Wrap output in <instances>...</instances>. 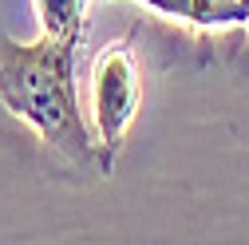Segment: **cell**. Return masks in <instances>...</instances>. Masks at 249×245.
I'll return each mask as SVG.
<instances>
[{"label": "cell", "mask_w": 249, "mask_h": 245, "mask_svg": "<svg viewBox=\"0 0 249 245\" xmlns=\"http://www.w3.org/2000/svg\"><path fill=\"white\" fill-rule=\"evenodd\" d=\"M139 111V71L131 59V36L99 52L91 71V115H95V142H99V170L107 174L123 135Z\"/></svg>", "instance_id": "7a4b0ae2"}, {"label": "cell", "mask_w": 249, "mask_h": 245, "mask_svg": "<svg viewBox=\"0 0 249 245\" xmlns=\"http://www.w3.org/2000/svg\"><path fill=\"white\" fill-rule=\"evenodd\" d=\"M75 40L40 32V40L20 44L0 36V103L24 119L36 135L75 166L99 162V142L83 122L75 87Z\"/></svg>", "instance_id": "6da1fadb"}, {"label": "cell", "mask_w": 249, "mask_h": 245, "mask_svg": "<svg viewBox=\"0 0 249 245\" xmlns=\"http://www.w3.org/2000/svg\"><path fill=\"white\" fill-rule=\"evenodd\" d=\"M40 32L59 40H83L87 32V0H36Z\"/></svg>", "instance_id": "277c9868"}, {"label": "cell", "mask_w": 249, "mask_h": 245, "mask_svg": "<svg viewBox=\"0 0 249 245\" xmlns=\"http://www.w3.org/2000/svg\"><path fill=\"white\" fill-rule=\"evenodd\" d=\"M245 4H249V0H245Z\"/></svg>", "instance_id": "5b68a950"}, {"label": "cell", "mask_w": 249, "mask_h": 245, "mask_svg": "<svg viewBox=\"0 0 249 245\" xmlns=\"http://www.w3.org/2000/svg\"><path fill=\"white\" fill-rule=\"evenodd\" d=\"M139 4L162 12L170 20H186L194 28H230L249 20L245 0H139Z\"/></svg>", "instance_id": "3957f363"}]
</instances>
